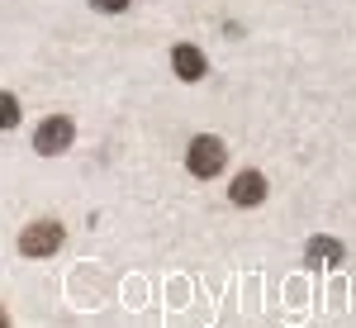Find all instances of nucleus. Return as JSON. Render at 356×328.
<instances>
[{
    "label": "nucleus",
    "instance_id": "f257e3e1",
    "mask_svg": "<svg viewBox=\"0 0 356 328\" xmlns=\"http://www.w3.org/2000/svg\"><path fill=\"white\" fill-rule=\"evenodd\" d=\"M223 162H228V148H223V138H214V134L191 138V153H186V166H191V176L209 181V176H219V171H223Z\"/></svg>",
    "mask_w": 356,
    "mask_h": 328
},
{
    "label": "nucleus",
    "instance_id": "f03ea898",
    "mask_svg": "<svg viewBox=\"0 0 356 328\" xmlns=\"http://www.w3.org/2000/svg\"><path fill=\"white\" fill-rule=\"evenodd\" d=\"M62 224H53V219H33L29 228H19V252L24 257H53L57 247H62Z\"/></svg>",
    "mask_w": 356,
    "mask_h": 328
},
{
    "label": "nucleus",
    "instance_id": "7ed1b4c3",
    "mask_svg": "<svg viewBox=\"0 0 356 328\" xmlns=\"http://www.w3.org/2000/svg\"><path fill=\"white\" fill-rule=\"evenodd\" d=\"M72 138H76L72 119H67V114H53V119L38 124V134H33V153H38V157H57V153L72 148Z\"/></svg>",
    "mask_w": 356,
    "mask_h": 328
},
{
    "label": "nucleus",
    "instance_id": "20e7f679",
    "mask_svg": "<svg viewBox=\"0 0 356 328\" xmlns=\"http://www.w3.org/2000/svg\"><path fill=\"white\" fill-rule=\"evenodd\" d=\"M171 67H176L181 81H204V77H209V62H204V53H200L195 43H176V48H171Z\"/></svg>",
    "mask_w": 356,
    "mask_h": 328
},
{
    "label": "nucleus",
    "instance_id": "39448f33",
    "mask_svg": "<svg viewBox=\"0 0 356 328\" xmlns=\"http://www.w3.org/2000/svg\"><path fill=\"white\" fill-rule=\"evenodd\" d=\"M228 200H233V205H243V210H247V205H261V200H266V176H261V171H238Z\"/></svg>",
    "mask_w": 356,
    "mask_h": 328
},
{
    "label": "nucleus",
    "instance_id": "423d86ee",
    "mask_svg": "<svg viewBox=\"0 0 356 328\" xmlns=\"http://www.w3.org/2000/svg\"><path fill=\"white\" fill-rule=\"evenodd\" d=\"M342 257H347V252H342L337 238H309V243H304V262H309L314 272H323V267H342Z\"/></svg>",
    "mask_w": 356,
    "mask_h": 328
},
{
    "label": "nucleus",
    "instance_id": "0eeeda50",
    "mask_svg": "<svg viewBox=\"0 0 356 328\" xmlns=\"http://www.w3.org/2000/svg\"><path fill=\"white\" fill-rule=\"evenodd\" d=\"M0 124H5V129L19 124V105H15V95H0Z\"/></svg>",
    "mask_w": 356,
    "mask_h": 328
},
{
    "label": "nucleus",
    "instance_id": "6e6552de",
    "mask_svg": "<svg viewBox=\"0 0 356 328\" xmlns=\"http://www.w3.org/2000/svg\"><path fill=\"white\" fill-rule=\"evenodd\" d=\"M90 5H95L100 15H124V10H129V0H90Z\"/></svg>",
    "mask_w": 356,
    "mask_h": 328
}]
</instances>
